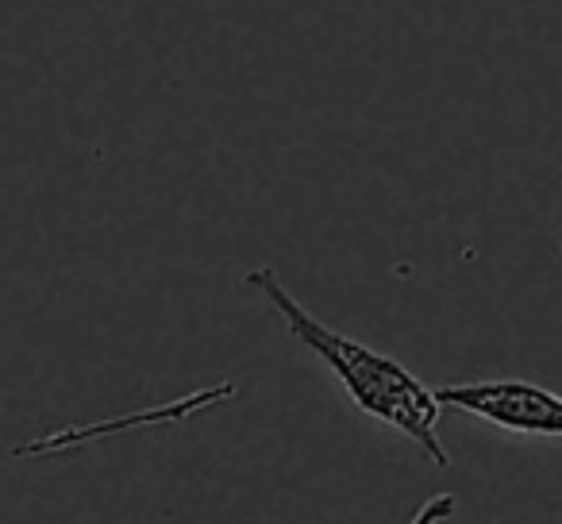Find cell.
I'll return each mask as SVG.
<instances>
[{"label":"cell","instance_id":"1","mask_svg":"<svg viewBox=\"0 0 562 524\" xmlns=\"http://www.w3.org/2000/svg\"><path fill=\"white\" fill-rule=\"evenodd\" d=\"M243 286H255V290L262 293L266 305L281 316L285 332L336 375V382L344 386V393L351 398V405L359 409V413L374 416L378 424H385V428L413 439L436 467H451V455L439 444V413H443V405H439L436 390H428L405 363H397L393 355L374 352V347L359 344V339L344 336V332L328 328L321 316L308 313V309L281 286L273 267L250 270V275L243 278Z\"/></svg>","mask_w":562,"mask_h":524},{"label":"cell","instance_id":"2","mask_svg":"<svg viewBox=\"0 0 562 524\" xmlns=\"http://www.w3.org/2000/svg\"><path fill=\"white\" fill-rule=\"evenodd\" d=\"M439 405L493 424L513 436H554L562 439V398L528 378H490L436 390Z\"/></svg>","mask_w":562,"mask_h":524},{"label":"cell","instance_id":"3","mask_svg":"<svg viewBox=\"0 0 562 524\" xmlns=\"http://www.w3.org/2000/svg\"><path fill=\"white\" fill-rule=\"evenodd\" d=\"M454 513H459V498H454V493H436V498H428L416 509V516L408 524H443V521H451Z\"/></svg>","mask_w":562,"mask_h":524}]
</instances>
